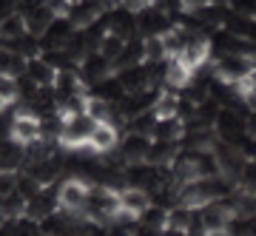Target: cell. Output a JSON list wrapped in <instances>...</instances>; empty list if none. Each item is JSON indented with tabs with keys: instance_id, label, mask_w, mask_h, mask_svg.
Here are the masks:
<instances>
[{
	"instance_id": "9c48e42d",
	"label": "cell",
	"mask_w": 256,
	"mask_h": 236,
	"mask_svg": "<svg viewBox=\"0 0 256 236\" xmlns=\"http://www.w3.org/2000/svg\"><path fill=\"white\" fill-rule=\"evenodd\" d=\"M151 117H154L156 122L176 120V117H180V94L171 91V88H162L154 97V102H151Z\"/></svg>"
},
{
	"instance_id": "4fadbf2b",
	"label": "cell",
	"mask_w": 256,
	"mask_h": 236,
	"mask_svg": "<svg viewBox=\"0 0 256 236\" xmlns=\"http://www.w3.org/2000/svg\"><path fill=\"white\" fill-rule=\"evenodd\" d=\"M248 134H250V136H256V111H254V117L248 120Z\"/></svg>"
},
{
	"instance_id": "30bf717a",
	"label": "cell",
	"mask_w": 256,
	"mask_h": 236,
	"mask_svg": "<svg viewBox=\"0 0 256 236\" xmlns=\"http://www.w3.org/2000/svg\"><path fill=\"white\" fill-rule=\"evenodd\" d=\"M180 57H182L188 66H191L194 72H200L202 66H208L210 57H214V43H210L208 37H200V34H196L191 43L185 46V52H182Z\"/></svg>"
},
{
	"instance_id": "6da1fadb",
	"label": "cell",
	"mask_w": 256,
	"mask_h": 236,
	"mask_svg": "<svg viewBox=\"0 0 256 236\" xmlns=\"http://www.w3.org/2000/svg\"><path fill=\"white\" fill-rule=\"evenodd\" d=\"M92 191H94V182H88L86 176H66L54 188L57 210L66 214V216L82 219V214L88 208V200H92Z\"/></svg>"
},
{
	"instance_id": "ba28073f",
	"label": "cell",
	"mask_w": 256,
	"mask_h": 236,
	"mask_svg": "<svg viewBox=\"0 0 256 236\" xmlns=\"http://www.w3.org/2000/svg\"><path fill=\"white\" fill-rule=\"evenodd\" d=\"M194 77H196V72H194L191 66L185 63L182 57H171V60L165 63V72H162L165 88H171V91L188 88V86L194 82Z\"/></svg>"
},
{
	"instance_id": "277c9868",
	"label": "cell",
	"mask_w": 256,
	"mask_h": 236,
	"mask_svg": "<svg viewBox=\"0 0 256 236\" xmlns=\"http://www.w3.org/2000/svg\"><path fill=\"white\" fill-rule=\"evenodd\" d=\"M248 72H256V60L250 54H239V52L236 54H225L214 63V77H216L222 86H228V88Z\"/></svg>"
},
{
	"instance_id": "3957f363",
	"label": "cell",
	"mask_w": 256,
	"mask_h": 236,
	"mask_svg": "<svg viewBox=\"0 0 256 236\" xmlns=\"http://www.w3.org/2000/svg\"><path fill=\"white\" fill-rule=\"evenodd\" d=\"M92 128H94V122L80 111L72 122L57 128V136H54L57 148H63V151H88V134H92Z\"/></svg>"
},
{
	"instance_id": "8fae6325",
	"label": "cell",
	"mask_w": 256,
	"mask_h": 236,
	"mask_svg": "<svg viewBox=\"0 0 256 236\" xmlns=\"http://www.w3.org/2000/svg\"><path fill=\"white\" fill-rule=\"evenodd\" d=\"M80 111L86 117L92 120V122H111V102L100 94H86L80 100Z\"/></svg>"
},
{
	"instance_id": "5b68a950",
	"label": "cell",
	"mask_w": 256,
	"mask_h": 236,
	"mask_svg": "<svg viewBox=\"0 0 256 236\" xmlns=\"http://www.w3.org/2000/svg\"><path fill=\"white\" fill-rule=\"evenodd\" d=\"M120 210L128 222L146 219V214L151 210V194L140 185H120Z\"/></svg>"
},
{
	"instance_id": "7c38bea8",
	"label": "cell",
	"mask_w": 256,
	"mask_h": 236,
	"mask_svg": "<svg viewBox=\"0 0 256 236\" xmlns=\"http://www.w3.org/2000/svg\"><path fill=\"white\" fill-rule=\"evenodd\" d=\"M214 6V0H180V9L185 14H200V12L210 9Z\"/></svg>"
},
{
	"instance_id": "8992f818",
	"label": "cell",
	"mask_w": 256,
	"mask_h": 236,
	"mask_svg": "<svg viewBox=\"0 0 256 236\" xmlns=\"http://www.w3.org/2000/svg\"><path fill=\"white\" fill-rule=\"evenodd\" d=\"M236 219V210L228 200H216L200 210L202 234H216V230H230V222Z\"/></svg>"
},
{
	"instance_id": "7a4b0ae2",
	"label": "cell",
	"mask_w": 256,
	"mask_h": 236,
	"mask_svg": "<svg viewBox=\"0 0 256 236\" xmlns=\"http://www.w3.org/2000/svg\"><path fill=\"white\" fill-rule=\"evenodd\" d=\"M6 136H9V142H14L18 148L26 151V148H32L34 142L43 140V117H40L37 111H32V108L18 111V114L12 117V122H9Z\"/></svg>"
},
{
	"instance_id": "52a82bcc",
	"label": "cell",
	"mask_w": 256,
	"mask_h": 236,
	"mask_svg": "<svg viewBox=\"0 0 256 236\" xmlns=\"http://www.w3.org/2000/svg\"><path fill=\"white\" fill-rule=\"evenodd\" d=\"M120 148V128L114 122H94L92 134H88V154L106 156L114 154Z\"/></svg>"
},
{
	"instance_id": "5bb4252c",
	"label": "cell",
	"mask_w": 256,
	"mask_h": 236,
	"mask_svg": "<svg viewBox=\"0 0 256 236\" xmlns=\"http://www.w3.org/2000/svg\"><path fill=\"white\" fill-rule=\"evenodd\" d=\"M131 236H134V234H131Z\"/></svg>"
}]
</instances>
